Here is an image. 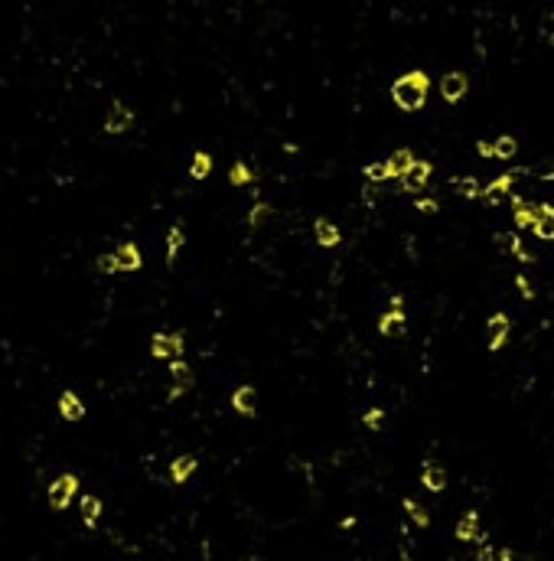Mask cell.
<instances>
[{"label": "cell", "mask_w": 554, "mask_h": 561, "mask_svg": "<svg viewBox=\"0 0 554 561\" xmlns=\"http://www.w3.org/2000/svg\"><path fill=\"white\" fill-rule=\"evenodd\" d=\"M427 85H430V78L424 76V72H408V76H401L398 82L392 85V98L394 105L401 111H417L421 105H424L427 98Z\"/></svg>", "instance_id": "cell-1"}, {"label": "cell", "mask_w": 554, "mask_h": 561, "mask_svg": "<svg viewBox=\"0 0 554 561\" xmlns=\"http://www.w3.org/2000/svg\"><path fill=\"white\" fill-rule=\"evenodd\" d=\"M183 353H186L183 333H153L150 336V359L173 362V359H183Z\"/></svg>", "instance_id": "cell-2"}, {"label": "cell", "mask_w": 554, "mask_h": 561, "mask_svg": "<svg viewBox=\"0 0 554 561\" xmlns=\"http://www.w3.org/2000/svg\"><path fill=\"white\" fill-rule=\"evenodd\" d=\"M46 496H49V506L59 509V512H62V509H69V506H72V499L78 496V476H75V474H59L53 483H49Z\"/></svg>", "instance_id": "cell-3"}, {"label": "cell", "mask_w": 554, "mask_h": 561, "mask_svg": "<svg viewBox=\"0 0 554 561\" xmlns=\"http://www.w3.org/2000/svg\"><path fill=\"white\" fill-rule=\"evenodd\" d=\"M190 389H192V369H190V362L173 359V362H170V395H167V399L176 401V399H183Z\"/></svg>", "instance_id": "cell-4"}, {"label": "cell", "mask_w": 554, "mask_h": 561, "mask_svg": "<svg viewBox=\"0 0 554 561\" xmlns=\"http://www.w3.org/2000/svg\"><path fill=\"white\" fill-rule=\"evenodd\" d=\"M405 310H401V297H394L392 307L382 313V320H378V333L382 336H401L405 333Z\"/></svg>", "instance_id": "cell-5"}, {"label": "cell", "mask_w": 554, "mask_h": 561, "mask_svg": "<svg viewBox=\"0 0 554 561\" xmlns=\"http://www.w3.org/2000/svg\"><path fill=\"white\" fill-rule=\"evenodd\" d=\"M111 255H115L117 271H124V274H134V271H140V265H144V255H140V249L134 242H121Z\"/></svg>", "instance_id": "cell-6"}, {"label": "cell", "mask_w": 554, "mask_h": 561, "mask_svg": "<svg viewBox=\"0 0 554 561\" xmlns=\"http://www.w3.org/2000/svg\"><path fill=\"white\" fill-rule=\"evenodd\" d=\"M232 411L242 418H255L258 415V392L255 385H238L232 392Z\"/></svg>", "instance_id": "cell-7"}, {"label": "cell", "mask_w": 554, "mask_h": 561, "mask_svg": "<svg viewBox=\"0 0 554 561\" xmlns=\"http://www.w3.org/2000/svg\"><path fill=\"white\" fill-rule=\"evenodd\" d=\"M131 124H134V111H131L124 101H115L111 111H108V118H105V131L108 134H124Z\"/></svg>", "instance_id": "cell-8"}, {"label": "cell", "mask_w": 554, "mask_h": 561, "mask_svg": "<svg viewBox=\"0 0 554 561\" xmlns=\"http://www.w3.org/2000/svg\"><path fill=\"white\" fill-rule=\"evenodd\" d=\"M56 408H59V418H62V421H82V418H85V401L78 399L72 389H65L62 395H59Z\"/></svg>", "instance_id": "cell-9"}, {"label": "cell", "mask_w": 554, "mask_h": 561, "mask_svg": "<svg viewBox=\"0 0 554 561\" xmlns=\"http://www.w3.org/2000/svg\"><path fill=\"white\" fill-rule=\"evenodd\" d=\"M427 180H430V163L427 160H414L411 167H408V173L401 176V186H405L408 193H421L427 186Z\"/></svg>", "instance_id": "cell-10"}, {"label": "cell", "mask_w": 554, "mask_h": 561, "mask_svg": "<svg viewBox=\"0 0 554 561\" xmlns=\"http://www.w3.org/2000/svg\"><path fill=\"white\" fill-rule=\"evenodd\" d=\"M313 238H317L320 249H336L342 242V232H339L336 222H330V219H317V222H313Z\"/></svg>", "instance_id": "cell-11"}, {"label": "cell", "mask_w": 554, "mask_h": 561, "mask_svg": "<svg viewBox=\"0 0 554 561\" xmlns=\"http://www.w3.org/2000/svg\"><path fill=\"white\" fill-rule=\"evenodd\" d=\"M457 539L460 542H480V545H486V535L480 532V512H476V509H469L467 516L457 522Z\"/></svg>", "instance_id": "cell-12"}, {"label": "cell", "mask_w": 554, "mask_h": 561, "mask_svg": "<svg viewBox=\"0 0 554 561\" xmlns=\"http://www.w3.org/2000/svg\"><path fill=\"white\" fill-rule=\"evenodd\" d=\"M467 88H469V82H467V76H463V72H447V76L440 78V95L447 98L450 105L467 95Z\"/></svg>", "instance_id": "cell-13"}, {"label": "cell", "mask_w": 554, "mask_h": 561, "mask_svg": "<svg viewBox=\"0 0 554 561\" xmlns=\"http://www.w3.org/2000/svg\"><path fill=\"white\" fill-rule=\"evenodd\" d=\"M505 336H509V317H502V313L489 317V324H486V346H489L492 353H496V349H502Z\"/></svg>", "instance_id": "cell-14"}, {"label": "cell", "mask_w": 554, "mask_h": 561, "mask_svg": "<svg viewBox=\"0 0 554 561\" xmlns=\"http://www.w3.org/2000/svg\"><path fill=\"white\" fill-rule=\"evenodd\" d=\"M196 467H199V460H196L192 453H180V457H173V464H170V480H173L176 486H183L192 474H196Z\"/></svg>", "instance_id": "cell-15"}, {"label": "cell", "mask_w": 554, "mask_h": 561, "mask_svg": "<svg viewBox=\"0 0 554 561\" xmlns=\"http://www.w3.org/2000/svg\"><path fill=\"white\" fill-rule=\"evenodd\" d=\"M421 483H424L430 493H440V489L447 486V470L440 464H434V460H427L424 470H421Z\"/></svg>", "instance_id": "cell-16"}, {"label": "cell", "mask_w": 554, "mask_h": 561, "mask_svg": "<svg viewBox=\"0 0 554 561\" xmlns=\"http://www.w3.org/2000/svg\"><path fill=\"white\" fill-rule=\"evenodd\" d=\"M535 235L554 238V209L551 206H535Z\"/></svg>", "instance_id": "cell-17"}, {"label": "cell", "mask_w": 554, "mask_h": 561, "mask_svg": "<svg viewBox=\"0 0 554 561\" xmlns=\"http://www.w3.org/2000/svg\"><path fill=\"white\" fill-rule=\"evenodd\" d=\"M101 499L98 496H92V493H85L82 496V503H78V516H82V522H85L88 529H95L98 526V519H101Z\"/></svg>", "instance_id": "cell-18"}, {"label": "cell", "mask_w": 554, "mask_h": 561, "mask_svg": "<svg viewBox=\"0 0 554 561\" xmlns=\"http://www.w3.org/2000/svg\"><path fill=\"white\" fill-rule=\"evenodd\" d=\"M411 163H414V153L411 151H394L392 157L385 160V167H388V176H392V180H401Z\"/></svg>", "instance_id": "cell-19"}, {"label": "cell", "mask_w": 554, "mask_h": 561, "mask_svg": "<svg viewBox=\"0 0 554 561\" xmlns=\"http://www.w3.org/2000/svg\"><path fill=\"white\" fill-rule=\"evenodd\" d=\"M512 190V176H499L496 183H489L486 190H482V199H486V206H499L502 199H505V193Z\"/></svg>", "instance_id": "cell-20"}, {"label": "cell", "mask_w": 554, "mask_h": 561, "mask_svg": "<svg viewBox=\"0 0 554 561\" xmlns=\"http://www.w3.org/2000/svg\"><path fill=\"white\" fill-rule=\"evenodd\" d=\"M212 173V157L205 151H196L192 153V160H190V176L192 180H205Z\"/></svg>", "instance_id": "cell-21"}, {"label": "cell", "mask_w": 554, "mask_h": 561, "mask_svg": "<svg viewBox=\"0 0 554 561\" xmlns=\"http://www.w3.org/2000/svg\"><path fill=\"white\" fill-rule=\"evenodd\" d=\"M183 245H186V232H183L180 226H173L170 232H167V261L176 258L183 251Z\"/></svg>", "instance_id": "cell-22"}, {"label": "cell", "mask_w": 554, "mask_h": 561, "mask_svg": "<svg viewBox=\"0 0 554 561\" xmlns=\"http://www.w3.org/2000/svg\"><path fill=\"white\" fill-rule=\"evenodd\" d=\"M405 512H408V516H411V522H414V526H421V529H424L427 522H430V516H427V509L421 506L417 499H405Z\"/></svg>", "instance_id": "cell-23"}, {"label": "cell", "mask_w": 554, "mask_h": 561, "mask_svg": "<svg viewBox=\"0 0 554 561\" xmlns=\"http://www.w3.org/2000/svg\"><path fill=\"white\" fill-rule=\"evenodd\" d=\"M255 180L251 176V170H248V163H232V170H228V183L232 186H248Z\"/></svg>", "instance_id": "cell-24"}, {"label": "cell", "mask_w": 554, "mask_h": 561, "mask_svg": "<svg viewBox=\"0 0 554 561\" xmlns=\"http://www.w3.org/2000/svg\"><path fill=\"white\" fill-rule=\"evenodd\" d=\"M453 190H457L460 196H467V199H476V196L482 193L480 183H476L473 176H460V180H453Z\"/></svg>", "instance_id": "cell-25"}, {"label": "cell", "mask_w": 554, "mask_h": 561, "mask_svg": "<svg viewBox=\"0 0 554 561\" xmlns=\"http://www.w3.org/2000/svg\"><path fill=\"white\" fill-rule=\"evenodd\" d=\"M362 176H365V180H369L372 186L385 183V180H392V176H388V167H385V163H369V167L362 170Z\"/></svg>", "instance_id": "cell-26"}, {"label": "cell", "mask_w": 554, "mask_h": 561, "mask_svg": "<svg viewBox=\"0 0 554 561\" xmlns=\"http://www.w3.org/2000/svg\"><path fill=\"white\" fill-rule=\"evenodd\" d=\"M271 219V206H265V203H255L251 206V212H248V226L251 228H261Z\"/></svg>", "instance_id": "cell-27"}, {"label": "cell", "mask_w": 554, "mask_h": 561, "mask_svg": "<svg viewBox=\"0 0 554 561\" xmlns=\"http://www.w3.org/2000/svg\"><path fill=\"white\" fill-rule=\"evenodd\" d=\"M492 151H496V157H502V160H509V157H515V151H519V144H515V137H499L496 144H492Z\"/></svg>", "instance_id": "cell-28"}, {"label": "cell", "mask_w": 554, "mask_h": 561, "mask_svg": "<svg viewBox=\"0 0 554 561\" xmlns=\"http://www.w3.org/2000/svg\"><path fill=\"white\" fill-rule=\"evenodd\" d=\"M519 212H515V226L519 228H532L535 226V206H525V203H515Z\"/></svg>", "instance_id": "cell-29"}, {"label": "cell", "mask_w": 554, "mask_h": 561, "mask_svg": "<svg viewBox=\"0 0 554 561\" xmlns=\"http://www.w3.org/2000/svg\"><path fill=\"white\" fill-rule=\"evenodd\" d=\"M480 558L482 561H512V551L509 549H489V545H482Z\"/></svg>", "instance_id": "cell-30"}, {"label": "cell", "mask_w": 554, "mask_h": 561, "mask_svg": "<svg viewBox=\"0 0 554 561\" xmlns=\"http://www.w3.org/2000/svg\"><path fill=\"white\" fill-rule=\"evenodd\" d=\"M362 421H365V428H372V431H378V428H382V424H385V411H382V408H369V411H365V415H362Z\"/></svg>", "instance_id": "cell-31"}, {"label": "cell", "mask_w": 554, "mask_h": 561, "mask_svg": "<svg viewBox=\"0 0 554 561\" xmlns=\"http://www.w3.org/2000/svg\"><path fill=\"white\" fill-rule=\"evenodd\" d=\"M95 268L101 271V274H117L115 255H98V258H95Z\"/></svg>", "instance_id": "cell-32"}, {"label": "cell", "mask_w": 554, "mask_h": 561, "mask_svg": "<svg viewBox=\"0 0 554 561\" xmlns=\"http://www.w3.org/2000/svg\"><path fill=\"white\" fill-rule=\"evenodd\" d=\"M542 36L548 40V43H554V13H548L542 23Z\"/></svg>", "instance_id": "cell-33"}, {"label": "cell", "mask_w": 554, "mask_h": 561, "mask_svg": "<svg viewBox=\"0 0 554 561\" xmlns=\"http://www.w3.org/2000/svg\"><path fill=\"white\" fill-rule=\"evenodd\" d=\"M417 209L421 212H437V199H417Z\"/></svg>", "instance_id": "cell-34"}, {"label": "cell", "mask_w": 554, "mask_h": 561, "mask_svg": "<svg viewBox=\"0 0 554 561\" xmlns=\"http://www.w3.org/2000/svg\"><path fill=\"white\" fill-rule=\"evenodd\" d=\"M476 151H480L482 157H496V151H492V144H489V140H480V144H476Z\"/></svg>", "instance_id": "cell-35"}, {"label": "cell", "mask_w": 554, "mask_h": 561, "mask_svg": "<svg viewBox=\"0 0 554 561\" xmlns=\"http://www.w3.org/2000/svg\"><path fill=\"white\" fill-rule=\"evenodd\" d=\"M519 287H522L525 297H532V287H528V280H525V278H519Z\"/></svg>", "instance_id": "cell-36"}]
</instances>
